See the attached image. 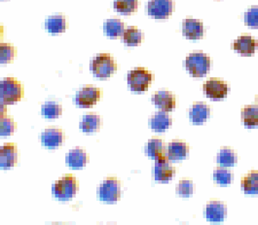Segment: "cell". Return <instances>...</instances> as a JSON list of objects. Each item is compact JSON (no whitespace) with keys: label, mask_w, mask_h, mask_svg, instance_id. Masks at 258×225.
Here are the masks:
<instances>
[{"label":"cell","mask_w":258,"mask_h":225,"mask_svg":"<svg viewBox=\"0 0 258 225\" xmlns=\"http://www.w3.org/2000/svg\"><path fill=\"white\" fill-rule=\"evenodd\" d=\"M23 97V88L20 82L13 78H7L0 82V100L5 105L13 104Z\"/></svg>","instance_id":"6da1fadb"},{"label":"cell","mask_w":258,"mask_h":225,"mask_svg":"<svg viewBox=\"0 0 258 225\" xmlns=\"http://www.w3.org/2000/svg\"><path fill=\"white\" fill-rule=\"evenodd\" d=\"M211 67V59L207 54L194 52L185 59L186 70L194 78H202L207 74Z\"/></svg>","instance_id":"7a4b0ae2"},{"label":"cell","mask_w":258,"mask_h":225,"mask_svg":"<svg viewBox=\"0 0 258 225\" xmlns=\"http://www.w3.org/2000/svg\"><path fill=\"white\" fill-rule=\"evenodd\" d=\"M116 64L109 54L100 53L93 58L91 62V71L98 79H107L116 70Z\"/></svg>","instance_id":"3957f363"},{"label":"cell","mask_w":258,"mask_h":225,"mask_svg":"<svg viewBox=\"0 0 258 225\" xmlns=\"http://www.w3.org/2000/svg\"><path fill=\"white\" fill-rule=\"evenodd\" d=\"M79 188V183L73 175H67L54 184L52 192L54 196L61 200L74 197Z\"/></svg>","instance_id":"277c9868"},{"label":"cell","mask_w":258,"mask_h":225,"mask_svg":"<svg viewBox=\"0 0 258 225\" xmlns=\"http://www.w3.org/2000/svg\"><path fill=\"white\" fill-rule=\"evenodd\" d=\"M152 80L151 72L144 67H138L127 73V84L132 91L135 92L146 91Z\"/></svg>","instance_id":"5b68a950"},{"label":"cell","mask_w":258,"mask_h":225,"mask_svg":"<svg viewBox=\"0 0 258 225\" xmlns=\"http://www.w3.org/2000/svg\"><path fill=\"white\" fill-rule=\"evenodd\" d=\"M99 197L106 202H115L121 194V184L115 178H108L103 181L98 189Z\"/></svg>","instance_id":"8992f818"},{"label":"cell","mask_w":258,"mask_h":225,"mask_svg":"<svg viewBox=\"0 0 258 225\" xmlns=\"http://www.w3.org/2000/svg\"><path fill=\"white\" fill-rule=\"evenodd\" d=\"M172 0H150L148 4L149 16L157 19H167L172 14Z\"/></svg>","instance_id":"52a82bcc"},{"label":"cell","mask_w":258,"mask_h":225,"mask_svg":"<svg viewBox=\"0 0 258 225\" xmlns=\"http://www.w3.org/2000/svg\"><path fill=\"white\" fill-rule=\"evenodd\" d=\"M169 160L166 156H163L155 160L154 175L156 181L166 182L170 181L175 175V168L169 163Z\"/></svg>","instance_id":"ba28073f"},{"label":"cell","mask_w":258,"mask_h":225,"mask_svg":"<svg viewBox=\"0 0 258 225\" xmlns=\"http://www.w3.org/2000/svg\"><path fill=\"white\" fill-rule=\"evenodd\" d=\"M100 99V90L93 86L82 88L76 95V102L81 107H91Z\"/></svg>","instance_id":"9c48e42d"},{"label":"cell","mask_w":258,"mask_h":225,"mask_svg":"<svg viewBox=\"0 0 258 225\" xmlns=\"http://www.w3.org/2000/svg\"><path fill=\"white\" fill-rule=\"evenodd\" d=\"M203 91L205 95L209 98L220 100L227 95L228 85L223 81L217 79H211L205 82Z\"/></svg>","instance_id":"30bf717a"},{"label":"cell","mask_w":258,"mask_h":225,"mask_svg":"<svg viewBox=\"0 0 258 225\" xmlns=\"http://www.w3.org/2000/svg\"><path fill=\"white\" fill-rule=\"evenodd\" d=\"M257 40L249 35H241L233 42L234 50L242 55H250L257 49Z\"/></svg>","instance_id":"8fae6325"},{"label":"cell","mask_w":258,"mask_h":225,"mask_svg":"<svg viewBox=\"0 0 258 225\" xmlns=\"http://www.w3.org/2000/svg\"><path fill=\"white\" fill-rule=\"evenodd\" d=\"M17 146L14 143H6L0 148V166L10 169L17 163Z\"/></svg>","instance_id":"7c38bea8"},{"label":"cell","mask_w":258,"mask_h":225,"mask_svg":"<svg viewBox=\"0 0 258 225\" xmlns=\"http://www.w3.org/2000/svg\"><path fill=\"white\" fill-rule=\"evenodd\" d=\"M42 145L55 148L61 145L64 139V132L59 128H47L42 133Z\"/></svg>","instance_id":"4fadbf2b"},{"label":"cell","mask_w":258,"mask_h":225,"mask_svg":"<svg viewBox=\"0 0 258 225\" xmlns=\"http://www.w3.org/2000/svg\"><path fill=\"white\" fill-rule=\"evenodd\" d=\"M154 104L165 112H169L175 107V97L169 91H162L155 93L151 98Z\"/></svg>","instance_id":"5bb4252c"},{"label":"cell","mask_w":258,"mask_h":225,"mask_svg":"<svg viewBox=\"0 0 258 225\" xmlns=\"http://www.w3.org/2000/svg\"><path fill=\"white\" fill-rule=\"evenodd\" d=\"M182 32L187 39H200L204 34L203 23L197 19H184L182 23Z\"/></svg>","instance_id":"9a60e30c"},{"label":"cell","mask_w":258,"mask_h":225,"mask_svg":"<svg viewBox=\"0 0 258 225\" xmlns=\"http://www.w3.org/2000/svg\"><path fill=\"white\" fill-rule=\"evenodd\" d=\"M205 214L209 221H222L226 215V205L220 201H211L207 205Z\"/></svg>","instance_id":"2e32d148"},{"label":"cell","mask_w":258,"mask_h":225,"mask_svg":"<svg viewBox=\"0 0 258 225\" xmlns=\"http://www.w3.org/2000/svg\"><path fill=\"white\" fill-rule=\"evenodd\" d=\"M150 127L156 132H163L172 124V118L168 112L160 111L156 112L149 120Z\"/></svg>","instance_id":"e0dca14e"},{"label":"cell","mask_w":258,"mask_h":225,"mask_svg":"<svg viewBox=\"0 0 258 225\" xmlns=\"http://www.w3.org/2000/svg\"><path fill=\"white\" fill-rule=\"evenodd\" d=\"M188 152V145L184 141L175 139L168 144L167 157L170 160H182Z\"/></svg>","instance_id":"ac0fdd59"},{"label":"cell","mask_w":258,"mask_h":225,"mask_svg":"<svg viewBox=\"0 0 258 225\" xmlns=\"http://www.w3.org/2000/svg\"><path fill=\"white\" fill-rule=\"evenodd\" d=\"M88 157L85 150L82 148H74L67 155L66 162L67 166L73 169L84 167L88 163Z\"/></svg>","instance_id":"d6986e66"},{"label":"cell","mask_w":258,"mask_h":225,"mask_svg":"<svg viewBox=\"0 0 258 225\" xmlns=\"http://www.w3.org/2000/svg\"><path fill=\"white\" fill-rule=\"evenodd\" d=\"M210 107L205 103H196L193 105L189 116L192 122L196 124L205 122L210 116Z\"/></svg>","instance_id":"ffe728a7"},{"label":"cell","mask_w":258,"mask_h":225,"mask_svg":"<svg viewBox=\"0 0 258 225\" xmlns=\"http://www.w3.org/2000/svg\"><path fill=\"white\" fill-rule=\"evenodd\" d=\"M165 150L166 147L164 142L159 138H152L150 139L145 146V153L147 155L155 160L165 156Z\"/></svg>","instance_id":"44dd1931"},{"label":"cell","mask_w":258,"mask_h":225,"mask_svg":"<svg viewBox=\"0 0 258 225\" xmlns=\"http://www.w3.org/2000/svg\"><path fill=\"white\" fill-rule=\"evenodd\" d=\"M241 186L244 193L247 194H257L258 172L252 171L242 177Z\"/></svg>","instance_id":"7402d4cb"},{"label":"cell","mask_w":258,"mask_h":225,"mask_svg":"<svg viewBox=\"0 0 258 225\" xmlns=\"http://www.w3.org/2000/svg\"><path fill=\"white\" fill-rule=\"evenodd\" d=\"M103 30L108 37L115 38L124 32V23L119 19H109L104 22Z\"/></svg>","instance_id":"603a6c76"},{"label":"cell","mask_w":258,"mask_h":225,"mask_svg":"<svg viewBox=\"0 0 258 225\" xmlns=\"http://www.w3.org/2000/svg\"><path fill=\"white\" fill-rule=\"evenodd\" d=\"M100 126V118L95 113H88L84 116L80 122V128L85 133L97 131Z\"/></svg>","instance_id":"cb8c5ba5"},{"label":"cell","mask_w":258,"mask_h":225,"mask_svg":"<svg viewBox=\"0 0 258 225\" xmlns=\"http://www.w3.org/2000/svg\"><path fill=\"white\" fill-rule=\"evenodd\" d=\"M241 120L246 127L251 128L258 125V108L247 106L241 110Z\"/></svg>","instance_id":"d4e9b609"},{"label":"cell","mask_w":258,"mask_h":225,"mask_svg":"<svg viewBox=\"0 0 258 225\" xmlns=\"http://www.w3.org/2000/svg\"><path fill=\"white\" fill-rule=\"evenodd\" d=\"M143 34L136 27H128L122 34L123 42L128 46H135L142 42Z\"/></svg>","instance_id":"484cf974"},{"label":"cell","mask_w":258,"mask_h":225,"mask_svg":"<svg viewBox=\"0 0 258 225\" xmlns=\"http://www.w3.org/2000/svg\"><path fill=\"white\" fill-rule=\"evenodd\" d=\"M217 163L221 166L230 167L237 163L238 157L234 150L229 148H223L217 154Z\"/></svg>","instance_id":"4316f807"},{"label":"cell","mask_w":258,"mask_h":225,"mask_svg":"<svg viewBox=\"0 0 258 225\" xmlns=\"http://www.w3.org/2000/svg\"><path fill=\"white\" fill-rule=\"evenodd\" d=\"M66 19L63 16H55L49 17L45 22V27L48 32L52 34L63 32L66 29Z\"/></svg>","instance_id":"83f0119b"},{"label":"cell","mask_w":258,"mask_h":225,"mask_svg":"<svg viewBox=\"0 0 258 225\" xmlns=\"http://www.w3.org/2000/svg\"><path fill=\"white\" fill-rule=\"evenodd\" d=\"M114 9L121 15L132 14L138 8V0H115Z\"/></svg>","instance_id":"f1b7e54d"},{"label":"cell","mask_w":258,"mask_h":225,"mask_svg":"<svg viewBox=\"0 0 258 225\" xmlns=\"http://www.w3.org/2000/svg\"><path fill=\"white\" fill-rule=\"evenodd\" d=\"M62 108L55 102H47L41 107V113L44 118H56L61 115Z\"/></svg>","instance_id":"f546056e"},{"label":"cell","mask_w":258,"mask_h":225,"mask_svg":"<svg viewBox=\"0 0 258 225\" xmlns=\"http://www.w3.org/2000/svg\"><path fill=\"white\" fill-rule=\"evenodd\" d=\"M214 178L218 184L222 185L230 184L232 180V174L230 171L223 168H217L214 172Z\"/></svg>","instance_id":"4dcf8cb0"},{"label":"cell","mask_w":258,"mask_h":225,"mask_svg":"<svg viewBox=\"0 0 258 225\" xmlns=\"http://www.w3.org/2000/svg\"><path fill=\"white\" fill-rule=\"evenodd\" d=\"M15 49L12 45L9 43H1L0 44V62L8 63L14 58Z\"/></svg>","instance_id":"1f68e13d"},{"label":"cell","mask_w":258,"mask_h":225,"mask_svg":"<svg viewBox=\"0 0 258 225\" xmlns=\"http://www.w3.org/2000/svg\"><path fill=\"white\" fill-rule=\"evenodd\" d=\"M176 192L181 197H189L193 194V182L189 180H181L176 186Z\"/></svg>","instance_id":"d6a6232c"},{"label":"cell","mask_w":258,"mask_h":225,"mask_svg":"<svg viewBox=\"0 0 258 225\" xmlns=\"http://www.w3.org/2000/svg\"><path fill=\"white\" fill-rule=\"evenodd\" d=\"M16 128V124L13 118H1L0 121V134L1 136H10L14 133Z\"/></svg>","instance_id":"836d02e7"},{"label":"cell","mask_w":258,"mask_h":225,"mask_svg":"<svg viewBox=\"0 0 258 225\" xmlns=\"http://www.w3.org/2000/svg\"><path fill=\"white\" fill-rule=\"evenodd\" d=\"M244 23L251 28H258V7H252L246 11Z\"/></svg>","instance_id":"e575fe53"},{"label":"cell","mask_w":258,"mask_h":225,"mask_svg":"<svg viewBox=\"0 0 258 225\" xmlns=\"http://www.w3.org/2000/svg\"><path fill=\"white\" fill-rule=\"evenodd\" d=\"M6 105L1 103V118H4L6 115V112H7V108H6Z\"/></svg>","instance_id":"d590c367"},{"label":"cell","mask_w":258,"mask_h":225,"mask_svg":"<svg viewBox=\"0 0 258 225\" xmlns=\"http://www.w3.org/2000/svg\"><path fill=\"white\" fill-rule=\"evenodd\" d=\"M256 103H257V106H258V94H257V97H256Z\"/></svg>","instance_id":"8d00e7d4"},{"label":"cell","mask_w":258,"mask_h":225,"mask_svg":"<svg viewBox=\"0 0 258 225\" xmlns=\"http://www.w3.org/2000/svg\"></svg>","instance_id":"74e56055"}]
</instances>
